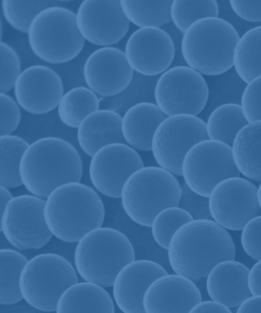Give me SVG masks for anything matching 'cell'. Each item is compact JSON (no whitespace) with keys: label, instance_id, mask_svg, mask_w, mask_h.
I'll list each match as a JSON object with an SVG mask.
<instances>
[{"label":"cell","instance_id":"cell-1","mask_svg":"<svg viewBox=\"0 0 261 313\" xmlns=\"http://www.w3.org/2000/svg\"><path fill=\"white\" fill-rule=\"evenodd\" d=\"M167 250L174 273L194 281L206 277L219 263L236 257L229 233L208 219H193L182 225L172 237Z\"/></svg>","mask_w":261,"mask_h":313},{"label":"cell","instance_id":"cell-2","mask_svg":"<svg viewBox=\"0 0 261 313\" xmlns=\"http://www.w3.org/2000/svg\"><path fill=\"white\" fill-rule=\"evenodd\" d=\"M82 174V161L77 150L55 137H43L29 144L20 165L22 185L43 199L61 185L80 182Z\"/></svg>","mask_w":261,"mask_h":313},{"label":"cell","instance_id":"cell-3","mask_svg":"<svg viewBox=\"0 0 261 313\" xmlns=\"http://www.w3.org/2000/svg\"><path fill=\"white\" fill-rule=\"evenodd\" d=\"M44 215L53 236L65 242L76 243L101 227L105 211L95 190L80 182H72L50 193L45 200Z\"/></svg>","mask_w":261,"mask_h":313},{"label":"cell","instance_id":"cell-4","mask_svg":"<svg viewBox=\"0 0 261 313\" xmlns=\"http://www.w3.org/2000/svg\"><path fill=\"white\" fill-rule=\"evenodd\" d=\"M240 36L228 21L218 17L200 19L184 33L181 52L188 66L201 74L221 75L233 67Z\"/></svg>","mask_w":261,"mask_h":313},{"label":"cell","instance_id":"cell-5","mask_svg":"<svg viewBox=\"0 0 261 313\" xmlns=\"http://www.w3.org/2000/svg\"><path fill=\"white\" fill-rule=\"evenodd\" d=\"M134 247L120 231L99 227L85 235L76 246L75 270L85 280L110 287L120 270L135 260Z\"/></svg>","mask_w":261,"mask_h":313},{"label":"cell","instance_id":"cell-6","mask_svg":"<svg viewBox=\"0 0 261 313\" xmlns=\"http://www.w3.org/2000/svg\"><path fill=\"white\" fill-rule=\"evenodd\" d=\"M181 185L175 175L160 166H143L131 174L121 192L122 208L136 223L150 227L155 216L179 206Z\"/></svg>","mask_w":261,"mask_h":313},{"label":"cell","instance_id":"cell-7","mask_svg":"<svg viewBox=\"0 0 261 313\" xmlns=\"http://www.w3.org/2000/svg\"><path fill=\"white\" fill-rule=\"evenodd\" d=\"M27 34L32 52L42 61L53 64L73 60L82 51L85 43L77 27L76 14L59 6L39 13Z\"/></svg>","mask_w":261,"mask_h":313},{"label":"cell","instance_id":"cell-8","mask_svg":"<svg viewBox=\"0 0 261 313\" xmlns=\"http://www.w3.org/2000/svg\"><path fill=\"white\" fill-rule=\"evenodd\" d=\"M76 270L59 254H38L28 260L21 273L19 287L25 302L45 312L56 311L63 293L78 282Z\"/></svg>","mask_w":261,"mask_h":313},{"label":"cell","instance_id":"cell-9","mask_svg":"<svg viewBox=\"0 0 261 313\" xmlns=\"http://www.w3.org/2000/svg\"><path fill=\"white\" fill-rule=\"evenodd\" d=\"M181 172L188 187L206 197L219 182L240 175L231 146L209 139L198 142L188 151L181 163Z\"/></svg>","mask_w":261,"mask_h":313},{"label":"cell","instance_id":"cell-10","mask_svg":"<svg viewBox=\"0 0 261 313\" xmlns=\"http://www.w3.org/2000/svg\"><path fill=\"white\" fill-rule=\"evenodd\" d=\"M209 96L206 81L188 66H176L164 72L156 81L155 104L167 116H197L204 109Z\"/></svg>","mask_w":261,"mask_h":313},{"label":"cell","instance_id":"cell-11","mask_svg":"<svg viewBox=\"0 0 261 313\" xmlns=\"http://www.w3.org/2000/svg\"><path fill=\"white\" fill-rule=\"evenodd\" d=\"M208 139L206 122L202 119L188 114L174 115L167 116L156 128L151 151L159 166L181 176V163L188 151Z\"/></svg>","mask_w":261,"mask_h":313},{"label":"cell","instance_id":"cell-12","mask_svg":"<svg viewBox=\"0 0 261 313\" xmlns=\"http://www.w3.org/2000/svg\"><path fill=\"white\" fill-rule=\"evenodd\" d=\"M45 200L33 195L14 197L0 216V230L14 247L19 250L44 247L53 234L46 224Z\"/></svg>","mask_w":261,"mask_h":313},{"label":"cell","instance_id":"cell-13","mask_svg":"<svg viewBox=\"0 0 261 313\" xmlns=\"http://www.w3.org/2000/svg\"><path fill=\"white\" fill-rule=\"evenodd\" d=\"M212 219L226 229L242 230L251 219L261 214L257 187L249 179L239 176L217 184L208 196Z\"/></svg>","mask_w":261,"mask_h":313},{"label":"cell","instance_id":"cell-14","mask_svg":"<svg viewBox=\"0 0 261 313\" xmlns=\"http://www.w3.org/2000/svg\"><path fill=\"white\" fill-rule=\"evenodd\" d=\"M91 158L89 174L92 184L99 193L113 198H120L126 179L144 166L137 150L126 143L107 145Z\"/></svg>","mask_w":261,"mask_h":313},{"label":"cell","instance_id":"cell-15","mask_svg":"<svg viewBox=\"0 0 261 313\" xmlns=\"http://www.w3.org/2000/svg\"><path fill=\"white\" fill-rule=\"evenodd\" d=\"M75 14L81 35L96 45L106 47L117 43L129 28L130 22L119 0H84Z\"/></svg>","mask_w":261,"mask_h":313},{"label":"cell","instance_id":"cell-16","mask_svg":"<svg viewBox=\"0 0 261 313\" xmlns=\"http://www.w3.org/2000/svg\"><path fill=\"white\" fill-rule=\"evenodd\" d=\"M175 47L170 35L156 27L139 28L127 39L125 55L134 71L154 76L169 69L175 56Z\"/></svg>","mask_w":261,"mask_h":313},{"label":"cell","instance_id":"cell-17","mask_svg":"<svg viewBox=\"0 0 261 313\" xmlns=\"http://www.w3.org/2000/svg\"><path fill=\"white\" fill-rule=\"evenodd\" d=\"M83 76L88 87L96 94L111 97L128 87L133 79L134 70L124 52L114 47H101L87 58Z\"/></svg>","mask_w":261,"mask_h":313},{"label":"cell","instance_id":"cell-18","mask_svg":"<svg viewBox=\"0 0 261 313\" xmlns=\"http://www.w3.org/2000/svg\"><path fill=\"white\" fill-rule=\"evenodd\" d=\"M14 93L16 101L26 112L36 115L50 112L57 108L64 94L59 75L44 65L29 66L18 77Z\"/></svg>","mask_w":261,"mask_h":313},{"label":"cell","instance_id":"cell-19","mask_svg":"<svg viewBox=\"0 0 261 313\" xmlns=\"http://www.w3.org/2000/svg\"><path fill=\"white\" fill-rule=\"evenodd\" d=\"M201 301V293L194 281L178 274H167L149 285L143 305L146 313H186Z\"/></svg>","mask_w":261,"mask_h":313},{"label":"cell","instance_id":"cell-20","mask_svg":"<svg viewBox=\"0 0 261 313\" xmlns=\"http://www.w3.org/2000/svg\"><path fill=\"white\" fill-rule=\"evenodd\" d=\"M167 274L161 265L148 259H135L126 264L112 286L118 308L124 313H144L143 300L146 290L155 279Z\"/></svg>","mask_w":261,"mask_h":313},{"label":"cell","instance_id":"cell-21","mask_svg":"<svg viewBox=\"0 0 261 313\" xmlns=\"http://www.w3.org/2000/svg\"><path fill=\"white\" fill-rule=\"evenodd\" d=\"M249 271L247 266L234 259L219 263L206 277L208 296L229 308L238 307L251 295L248 283Z\"/></svg>","mask_w":261,"mask_h":313},{"label":"cell","instance_id":"cell-22","mask_svg":"<svg viewBox=\"0 0 261 313\" xmlns=\"http://www.w3.org/2000/svg\"><path fill=\"white\" fill-rule=\"evenodd\" d=\"M122 116L109 109H99L88 115L77 127V139L84 152L91 157L101 148L113 143H125L121 129Z\"/></svg>","mask_w":261,"mask_h":313},{"label":"cell","instance_id":"cell-23","mask_svg":"<svg viewBox=\"0 0 261 313\" xmlns=\"http://www.w3.org/2000/svg\"><path fill=\"white\" fill-rule=\"evenodd\" d=\"M167 117L155 103L144 101L133 105L122 116L125 143L135 150L151 151L153 135Z\"/></svg>","mask_w":261,"mask_h":313},{"label":"cell","instance_id":"cell-24","mask_svg":"<svg viewBox=\"0 0 261 313\" xmlns=\"http://www.w3.org/2000/svg\"><path fill=\"white\" fill-rule=\"evenodd\" d=\"M56 312L114 313L113 301L104 287L89 281L76 282L60 296Z\"/></svg>","mask_w":261,"mask_h":313},{"label":"cell","instance_id":"cell-25","mask_svg":"<svg viewBox=\"0 0 261 313\" xmlns=\"http://www.w3.org/2000/svg\"><path fill=\"white\" fill-rule=\"evenodd\" d=\"M233 159L240 174L261 181V120L249 122L236 135L231 145Z\"/></svg>","mask_w":261,"mask_h":313},{"label":"cell","instance_id":"cell-26","mask_svg":"<svg viewBox=\"0 0 261 313\" xmlns=\"http://www.w3.org/2000/svg\"><path fill=\"white\" fill-rule=\"evenodd\" d=\"M248 123L240 104H222L207 118L206 127L208 138L231 146L238 132Z\"/></svg>","mask_w":261,"mask_h":313},{"label":"cell","instance_id":"cell-27","mask_svg":"<svg viewBox=\"0 0 261 313\" xmlns=\"http://www.w3.org/2000/svg\"><path fill=\"white\" fill-rule=\"evenodd\" d=\"M233 67L246 84L261 75V25L248 30L240 37L234 51Z\"/></svg>","mask_w":261,"mask_h":313},{"label":"cell","instance_id":"cell-28","mask_svg":"<svg viewBox=\"0 0 261 313\" xmlns=\"http://www.w3.org/2000/svg\"><path fill=\"white\" fill-rule=\"evenodd\" d=\"M61 121L71 128H77L90 114L99 110V100L88 87L78 86L64 94L57 107Z\"/></svg>","mask_w":261,"mask_h":313},{"label":"cell","instance_id":"cell-29","mask_svg":"<svg viewBox=\"0 0 261 313\" xmlns=\"http://www.w3.org/2000/svg\"><path fill=\"white\" fill-rule=\"evenodd\" d=\"M172 0H120L123 12L129 21L140 28L160 27L171 21Z\"/></svg>","mask_w":261,"mask_h":313},{"label":"cell","instance_id":"cell-30","mask_svg":"<svg viewBox=\"0 0 261 313\" xmlns=\"http://www.w3.org/2000/svg\"><path fill=\"white\" fill-rule=\"evenodd\" d=\"M20 252L9 249L0 250V304L11 305L23 299L19 287L21 273L28 262Z\"/></svg>","mask_w":261,"mask_h":313},{"label":"cell","instance_id":"cell-31","mask_svg":"<svg viewBox=\"0 0 261 313\" xmlns=\"http://www.w3.org/2000/svg\"><path fill=\"white\" fill-rule=\"evenodd\" d=\"M29 145L17 136H0V186L13 188L22 185L20 165Z\"/></svg>","mask_w":261,"mask_h":313},{"label":"cell","instance_id":"cell-32","mask_svg":"<svg viewBox=\"0 0 261 313\" xmlns=\"http://www.w3.org/2000/svg\"><path fill=\"white\" fill-rule=\"evenodd\" d=\"M58 6L52 0H3L2 8L7 22L16 30L28 33L35 17L43 10Z\"/></svg>","mask_w":261,"mask_h":313},{"label":"cell","instance_id":"cell-33","mask_svg":"<svg viewBox=\"0 0 261 313\" xmlns=\"http://www.w3.org/2000/svg\"><path fill=\"white\" fill-rule=\"evenodd\" d=\"M218 15L219 7L215 0H173L170 9L171 21L183 33L195 21Z\"/></svg>","mask_w":261,"mask_h":313},{"label":"cell","instance_id":"cell-34","mask_svg":"<svg viewBox=\"0 0 261 313\" xmlns=\"http://www.w3.org/2000/svg\"><path fill=\"white\" fill-rule=\"evenodd\" d=\"M193 219L188 211L179 206L164 208L155 216L151 223L150 227L154 240L159 246L167 250L176 230Z\"/></svg>","mask_w":261,"mask_h":313},{"label":"cell","instance_id":"cell-35","mask_svg":"<svg viewBox=\"0 0 261 313\" xmlns=\"http://www.w3.org/2000/svg\"><path fill=\"white\" fill-rule=\"evenodd\" d=\"M0 92L7 94L14 88L21 73L20 59L15 50L5 42L1 41Z\"/></svg>","mask_w":261,"mask_h":313},{"label":"cell","instance_id":"cell-36","mask_svg":"<svg viewBox=\"0 0 261 313\" xmlns=\"http://www.w3.org/2000/svg\"><path fill=\"white\" fill-rule=\"evenodd\" d=\"M240 105L248 122L261 120V75L247 84Z\"/></svg>","mask_w":261,"mask_h":313},{"label":"cell","instance_id":"cell-37","mask_svg":"<svg viewBox=\"0 0 261 313\" xmlns=\"http://www.w3.org/2000/svg\"><path fill=\"white\" fill-rule=\"evenodd\" d=\"M241 243L248 256L256 260L261 259V215L251 219L244 226Z\"/></svg>","mask_w":261,"mask_h":313},{"label":"cell","instance_id":"cell-38","mask_svg":"<svg viewBox=\"0 0 261 313\" xmlns=\"http://www.w3.org/2000/svg\"><path fill=\"white\" fill-rule=\"evenodd\" d=\"M0 136L11 135L20 123L21 111L16 100L5 93H0Z\"/></svg>","mask_w":261,"mask_h":313},{"label":"cell","instance_id":"cell-39","mask_svg":"<svg viewBox=\"0 0 261 313\" xmlns=\"http://www.w3.org/2000/svg\"><path fill=\"white\" fill-rule=\"evenodd\" d=\"M181 188L179 206L188 211L194 219H212L208 208V197L195 193L184 181L181 185Z\"/></svg>","mask_w":261,"mask_h":313},{"label":"cell","instance_id":"cell-40","mask_svg":"<svg viewBox=\"0 0 261 313\" xmlns=\"http://www.w3.org/2000/svg\"><path fill=\"white\" fill-rule=\"evenodd\" d=\"M232 11L240 18L251 22H261V1L230 0Z\"/></svg>","mask_w":261,"mask_h":313},{"label":"cell","instance_id":"cell-41","mask_svg":"<svg viewBox=\"0 0 261 313\" xmlns=\"http://www.w3.org/2000/svg\"><path fill=\"white\" fill-rule=\"evenodd\" d=\"M191 313L219 312L230 313L231 310L223 304L215 301L207 300L198 303L190 310Z\"/></svg>","mask_w":261,"mask_h":313},{"label":"cell","instance_id":"cell-42","mask_svg":"<svg viewBox=\"0 0 261 313\" xmlns=\"http://www.w3.org/2000/svg\"><path fill=\"white\" fill-rule=\"evenodd\" d=\"M248 283L251 295L261 294V259L249 270Z\"/></svg>","mask_w":261,"mask_h":313},{"label":"cell","instance_id":"cell-43","mask_svg":"<svg viewBox=\"0 0 261 313\" xmlns=\"http://www.w3.org/2000/svg\"><path fill=\"white\" fill-rule=\"evenodd\" d=\"M237 312H261V294L250 296L238 306Z\"/></svg>","mask_w":261,"mask_h":313},{"label":"cell","instance_id":"cell-44","mask_svg":"<svg viewBox=\"0 0 261 313\" xmlns=\"http://www.w3.org/2000/svg\"><path fill=\"white\" fill-rule=\"evenodd\" d=\"M0 214L3 215L8 202L14 197L9 188L0 186Z\"/></svg>","mask_w":261,"mask_h":313},{"label":"cell","instance_id":"cell-45","mask_svg":"<svg viewBox=\"0 0 261 313\" xmlns=\"http://www.w3.org/2000/svg\"><path fill=\"white\" fill-rule=\"evenodd\" d=\"M257 199L258 205L261 209V181L257 188Z\"/></svg>","mask_w":261,"mask_h":313}]
</instances>
